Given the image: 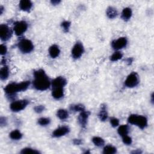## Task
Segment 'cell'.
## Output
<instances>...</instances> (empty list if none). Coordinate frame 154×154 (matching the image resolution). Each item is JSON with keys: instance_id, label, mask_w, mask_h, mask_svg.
Instances as JSON below:
<instances>
[{"instance_id": "obj_1", "label": "cell", "mask_w": 154, "mask_h": 154, "mask_svg": "<svg viewBox=\"0 0 154 154\" xmlns=\"http://www.w3.org/2000/svg\"><path fill=\"white\" fill-rule=\"evenodd\" d=\"M34 80L33 81V87L38 91L48 90L51 85V81L44 69H40L35 70L33 73Z\"/></svg>"}, {"instance_id": "obj_2", "label": "cell", "mask_w": 154, "mask_h": 154, "mask_svg": "<svg viewBox=\"0 0 154 154\" xmlns=\"http://www.w3.org/2000/svg\"><path fill=\"white\" fill-rule=\"evenodd\" d=\"M30 81H26L20 83H12L7 84L4 88L5 93L9 95H14L16 93L21 92H24L28 89L30 85Z\"/></svg>"}, {"instance_id": "obj_3", "label": "cell", "mask_w": 154, "mask_h": 154, "mask_svg": "<svg viewBox=\"0 0 154 154\" xmlns=\"http://www.w3.org/2000/svg\"><path fill=\"white\" fill-rule=\"evenodd\" d=\"M128 122L129 123L137 126L141 129L146 128L148 124L147 119L142 115L131 114L128 118Z\"/></svg>"}, {"instance_id": "obj_4", "label": "cell", "mask_w": 154, "mask_h": 154, "mask_svg": "<svg viewBox=\"0 0 154 154\" xmlns=\"http://www.w3.org/2000/svg\"><path fill=\"white\" fill-rule=\"evenodd\" d=\"M17 47L23 54H28L32 52L34 49V45L33 42L28 39L23 38L17 44Z\"/></svg>"}, {"instance_id": "obj_5", "label": "cell", "mask_w": 154, "mask_h": 154, "mask_svg": "<svg viewBox=\"0 0 154 154\" xmlns=\"http://www.w3.org/2000/svg\"><path fill=\"white\" fill-rule=\"evenodd\" d=\"M139 84V77L138 74L133 72L131 73L125 81L124 84L128 88H134Z\"/></svg>"}, {"instance_id": "obj_6", "label": "cell", "mask_w": 154, "mask_h": 154, "mask_svg": "<svg viewBox=\"0 0 154 154\" xmlns=\"http://www.w3.org/2000/svg\"><path fill=\"white\" fill-rule=\"evenodd\" d=\"M28 104L29 101L27 100L15 101L10 104V108L13 112H19L24 110Z\"/></svg>"}, {"instance_id": "obj_7", "label": "cell", "mask_w": 154, "mask_h": 154, "mask_svg": "<svg viewBox=\"0 0 154 154\" xmlns=\"http://www.w3.org/2000/svg\"><path fill=\"white\" fill-rule=\"evenodd\" d=\"M28 24L26 21H21L16 22L13 27V31L15 32V34L17 36H20L24 34L26 31L28 29Z\"/></svg>"}, {"instance_id": "obj_8", "label": "cell", "mask_w": 154, "mask_h": 154, "mask_svg": "<svg viewBox=\"0 0 154 154\" xmlns=\"http://www.w3.org/2000/svg\"><path fill=\"white\" fill-rule=\"evenodd\" d=\"M12 36V31L10 28L6 24L0 25V38L4 42L9 41Z\"/></svg>"}, {"instance_id": "obj_9", "label": "cell", "mask_w": 154, "mask_h": 154, "mask_svg": "<svg viewBox=\"0 0 154 154\" xmlns=\"http://www.w3.org/2000/svg\"><path fill=\"white\" fill-rule=\"evenodd\" d=\"M84 52V48L82 43L77 42L72 49V57L73 59L77 60L80 59Z\"/></svg>"}, {"instance_id": "obj_10", "label": "cell", "mask_w": 154, "mask_h": 154, "mask_svg": "<svg viewBox=\"0 0 154 154\" xmlns=\"http://www.w3.org/2000/svg\"><path fill=\"white\" fill-rule=\"evenodd\" d=\"M128 44L126 37H121L117 40H114L111 42V46L115 50H119L125 48Z\"/></svg>"}, {"instance_id": "obj_11", "label": "cell", "mask_w": 154, "mask_h": 154, "mask_svg": "<svg viewBox=\"0 0 154 154\" xmlns=\"http://www.w3.org/2000/svg\"><path fill=\"white\" fill-rule=\"evenodd\" d=\"M70 132V128L67 126H60L55 129L52 133V136L54 138H60L66 136Z\"/></svg>"}, {"instance_id": "obj_12", "label": "cell", "mask_w": 154, "mask_h": 154, "mask_svg": "<svg viewBox=\"0 0 154 154\" xmlns=\"http://www.w3.org/2000/svg\"><path fill=\"white\" fill-rule=\"evenodd\" d=\"M90 113L88 111L84 110V111L80 112V114L78 118V121L79 124L80 125V126L82 128H85L86 127V125L87 124L88 119L90 116Z\"/></svg>"}, {"instance_id": "obj_13", "label": "cell", "mask_w": 154, "mask_h": 154, "mask_svg": "<svg viewBox=\"0 0 154 154\" xmlns=\"http://www.w3.org/2000/svg\"><path fill=\"white\" fill-rule=\"evenodd\" d=\"M67 84V80L63 76H58L51 81L52 88H64Z\"/></svg>"}, {"instance_id": "obj_14", "label": "cell", "mask_w": 154, "mask_h": 154, "mask_svg": "<svg viewBox=\"0 0 154 154\" xmlns=\"http://www.w3.org/2000/svg\"><path fill=\"white\" fill-rule=\"evenodd\" d=\"M19 7L21 10L29 12L33 7V3L30 0H22L19 2Z\"/></svg>"}, {"instance_id": "obj_15", "label": "cell", "mask_w": 154, "mask_h": 154, "mask_svg": "<svg viewBox=\"0 0 154 154\" xmlns=\"http://www.w3.org/2000/svg\"><path fill=\"white\" fill-rule=\"evenodd\" d=\"M52 97L57 100L62 99L64 96V89L63 88H52Z\"/></svg>"}, {"instance_id": "obj_16", "label": "cell", "mask_w": 154, "mask_h": 154, "mask_svg": "<svg viewBox=\"0 0 154 154\" xmlns=\"http://www.w3.org/2000/svg\"><path fill=\"white\" fill-rule=\"evenodd\" d=\"M60 54V49L59 46L57 45H52L49 48V54L52 59H55V58L59 56Z\"/></svg>"}, {"instance_id": "obj_17", "label": "cell", "mask_w": 154, "mask_h": 154, "mask_svg": "<svg viewBox=\"0 0 154 154\" xmlns=\"http://www.w3.org/2000/svg\"><path fill=\"white\" fill-rule=\"evenodd\" d=\"M108 112L107 110V105L102 104L101 105V110L98 114V118L102 122H105L108 119Z\"/></svg>"}, {"instance_id": "obj_18", "label": "cell", "mask_w": 154, "mask_h": 154, "mask_svg": "<svg viewBox=\"0 0 154 154\" xmlns=\"http://www.w3.org/2000/svg\"><path fill=\"white\" fill-rule=\"evenodd\" d=\"M132 15V12L131 8L126 7L124 8L122 12L121 17L125 21H128L131 18Z\"/></svg>"}, {"instance_id": "obj_19", "label": "cell", "mask_w": 154, "mask_h": 154, "mask_svg": "<svg viewBox=\"0 0 154 154\" xmlns=\"http://www.w3.org/2000/svg\"><path fill=\"white\" fill-rule=\"evenodd\" d=\"M9 137L12 140H19L23 138V134L20 132V131H19L17 129H15V130L12 131L10 133Z\"/></svg>"}, {"instance_id": "obj_20", "label": "cell", "mask_w": 154, "mask_h": 154, "mask_svg": "<svg viewBox=\"0 0 154 154\" xmlns=\"http://www.w3.org/2000/svg\"><path fill=\"white\" fill-rule=\"evenodd\" d=\"M106 15L109 19H114L115 17H117V16L118 15V12L117 10L115 8L110 6L107 8V9L106 10Z\"/></svg>"}, {"instance_id": "obj_21", "label": "cell", "mask_w": 154, "mask_h": 154, "mask_svg": "<svg viewBox=\"0 0 154 154\" xmlns=\"http://www.w3.org/2000/svg\"><path fill=\"white\" fill-rule=\"evenodd\" d=\"M57 116L62 121L67 119L69 117V113L66 110L60 109L57 111Z\"/></svg>"}, {"instance_id": "obj_22", "label": "cell", "mask_w": 154, "mask_h": 154, "mask_svg": "<svg viewBox=\"0 0 154 154\" xmlns=\"http://www.w3.org/2000/svg\"><path fill=\"white\" fill-rule=\"evenodd\" d=\"M10 71L9 69L7 66L3 67L0 70V78L1 80H6L8 78L9 76Z\"/></svg>"}, {"instance_id": "obj_23", "label": "cell", "mask_w": 154, "mask_h": 154, "mask_svg": "<svg viewBox=\"0 0 154 154\" xmlns=\"http://www.w3.org/2000/svg\"><path fill=\"white\" fill-rule=\"evenodd\" d=\"M118 132L119 134V136L122 137L126 136L129 132V126L127 125H123L119 127L118 129Z\"/></svg>"}, {"instance_id": "obj_24", "label": "cell", "mask_w": 154, "mask_h": 154, "mask_svg": "<svg viewBox=\"0 0 154 154\" xmlns=\"http://www.w3.org/2000/svg\"><path fill=\"white\" fill-rule=\"evenodd\" d=\"M117 152V149L113 145H107L103 149V153L104 154H114Z\"/></svg>"}, {"instance_id": "obj_25", "label": "cell", "mask_w": 154, "mask_h": 154, "mask_svg": "<svg viewBox=\"0 0 154 154\" xmlns=\"http://www.w3.org/2000/svg\"><path fill=\"white\" fill-rule=\"evenodd\" d=\"M93 143L97 147H102L105 145L104 140L100 137H94L92 139Z\"/></svg>"}, {"instance_id": "obj_26", "label": "cell", "mask_w": 154, "mask_h": 154, "mask_svg": "<svg viewBox=\"0 0 154 154\" xmlns=\"http://www.w3.org/2000/svg\"><path fill=\"white\" fill-rule=\"evenodd\" d=\"M70 110L73 112H81L85 110V106L81 104L72 105L70 107Z\"/></svg>"}, {"instance_id": "obj_27", "label": "cell", "mask_w": 154, "mask_h": 154, "mask_svg": "<svg viewBox=\"0 0 154 154\" xmlns=\"http://www.w3.org/2000/svg\"><path fill=\"white\" fill-rule=\"evenodd\" d=\"M123 57V54L120 51H116L112 54L110 57V60L111 62H117L122 59Z\"/></svg>"}, {"instance_id": "obj_28", "label": "cell", "mask_w": 154, "mask_h": 154, "mask_svg": "<svg viewBox=\"0 0 154 154\" xmlns=\"http://www.w3.org/2000/svg\"><path fill=\"white\" fill-rule=\"evenodd\" d=\"M37 122L38 124L41 126H46L50 124L51 119L49 118H41L40 119H38Z\"/></svg>"}, {"instance_id": "obj_29", "label": "cell", "mask_w": 154, "mask_h": 154, "mask_svg": "<svg viewBox=\"0 0 154 154\" xmlns=\"http://www.w3.org/2000/svg\"><path fill=\"white\" fill-rule=\"evenodd\" d=\"M22 154H25V153H31V154H38L40 153V152L36 150L32 149L31 147H25L21 150L20 152Z\"/></svg>"}, {"instance_id": "obj_30", "label": "cell", "mask_w": 154, "mask_h": 154, "mask_svg": "<svg viewBox=\"0 0 154 154\" xmlns=\"http://www.w3.org/2000/svg\"><path fill=\"white\" fill-rule=\"evenodd\" d=\"M70 25H71V23L68 21H65L61 24V27L63 28V30L64 31L65 33L69 32Z\"/></svg>"}, {"instance_id": "obj_31", "label": "cell", "mask_w": 154, "mask_h": 154, "mask_svg": "<svg viewBox=\"0 0 154 154\" xmlns=\"http://www.w3.org/2000/svg\"><path fill=\"white\" fill-rule=\"evenodd\" d=\"M122 141H123V143L126 145H131L132 143V138L131 137L128 136V135L122 137Z\"/></svg>"}, {"instance_id": "obj_32", "label": "cell", "mask_w": 154, "mask_h": 154, "mask_svg": "<svg viewBox=\"0 0 154 154\" xmlns=\"http://www.w3.org/2000/svg\"><path fill=\"white\" fill-rule=\"evenodd\" d=\"M110 122L111 126L114 128L117 127L119 125V120L116 118H111L110 119Z\"/></svg>"}, {"instance_id": "obj_33", "label": "cell", "mask_w": 154, "mask_h": 154, "mask_svg": "<svg viewBox=\"0 0 154 154\" xmlns=\"http://www.w3.org/2000/svg\"><path fill=\"white\" fill-rule=\"evenodd\" d=\"M45 106H44V105H42L36 106V107L34 108V111H35L36 113H38V114H40V113H42V112L45 110Z\"/></svg>"}, {"instance_id": "obj_34", "label": "cell", "mask_w": 154, "mask_h": 154, "mask_svg": "<svg viewBox=\"0 0 154 154\" xmlns=\"http://www.w3.org/2000/svg\"><path fill=\"white\" fill-rule=\"evenodd\" d=\"M0 52H1V55H4L7 52V48L5 45H1L0 46Z\"/></svg>"}, {"instance_id": "obj_35", "label": "cell", "mask_w": 154, "mask_h": 154, "mask_svg": "<svg viewBox=\"0 0 154 154\" xmlns=\"http://www.w3.org/2000/svg\"><path fill=\"white\" fill-rule=\"evenodd\" d=\"M82 143H83V141L81 139H76L73 140V143L75 145H80L82 144Z\"/></svg>"}, {"instance_id": "obj_36", "label": "cell", "mask_w": 154, "mask_h": 154, "mask_svg": "<svg viewBox=\"0 0 154 154\" xmlns=\"http://www.w3.org/2000/svg\"><path fill=\"white\" fill-rule=\"evenodd\" d=\"M7 123V121L6 119L4 117H1V119H0V123H1V126H6Z\"/></svg>"}, {"instance_id": "obj_37", "label": "cell", "mask_w": 154, "mask_h": 154, "mask_svg": "<svg viewBox=\"0 0 154 154\" xmlns=\"http://www.w3.org/2000/svg\"><path fill=\"white\" fill-rule=\"evenodd\" d=\"M51 4L54 6H56V5H59L61 1H60V0H53V1H51Z\"/></svg>"}, {"instance_id": "obj_38", "label": "cell", "mask_w": 154, "mask_h": 154, "mask_svg": "<svg viewBox=\"0 0 154 154\" xmlns=\"http://www.w3.org/2000/svg\"><path fill=\"white\" fill-rule=\"evenodd\" d=\"M126 61V63L128 65H130L132 64V63L133 62V59H132V58H128V59Z\"/></svg>"}, {"instance_id": "obj_39", "label": "cell", "mask_w": 154, "mask_h": 154, "mask_svg": "<svg viewBox=\"0 0 154 154\" xmlns=\"http://www.w3.org/2000/svg\"><path fill=\"white\" fill-rule=\"evenodd\" d=\"M131 153H134V154H140V153H142V151H141L140 149H137L136 150H134V151L131 152Z\"/></svg>"}, {"instance_id": "obj_40", "label": "cell", "mask_w": 154, "mask_h": 154, "mask_svg": "<svg viewBox=\"0 0 154 154\" xmlns=\"http://www.w3.org/2000/svg\"><path fill=\"white\" fill-rule=\"evenodd\" d=\"M3 10H4V8H3V6H1V7H0V14H1V15L3 14Z\"/></svg>"}, {"instance_id": "obj_41", "label": "cell", "mask_w": 154, "mask_h": 154, "mask_svg": "<svg viewBox=\"0 0 154 154\" xmlns=\"http://www.w3.org/2000/svg\"><path fill=\"white\" fill-rule=\"evenodd\" d=\"M153 93H152V95H151V102H152V104L153 103Z\"/></svg>"}]
</instances>
